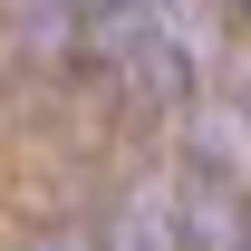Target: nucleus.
I'll return each mask as SVG.
<instances>
[{"label": "nucleus", "mask_w": 251, "mask_h": 251, "mask_svg": "<svg viewBox=\"0 0 251 251\" xmlns=\"http://www.w3.org/2000/svg\"><path fill=\"white\" fill-rule=\"evenodd\" d=\"M164 251H251V193L232 184V164L164 174Z\"/></svg>", "instance_id": "obj_1"}, {"label": "nucleus", "mask_w": 251, "mask_h": 251, "mask_svg": "<svg viewBox=\"0 0 251 251\" xmlns=\"http://www.w3.org/2000/svg\"><path fill=\"white\" fill-rule=\"evenodd\" d=\"M232 126H242V145H251V87H242V106H232Z\"/></svg>", "instance_id": "obj_2"}, {"label": "nucleus", "mask_w": 251, "mask_h": 251, "mask_svg": "<svg viewBox=\"0 0 251 251\" xmlns=\"http://www.w3.org/2000/svg\"><path fill=\"white\" fill-rule=\"evenodd\" d=\"M49 251H97V242H87V232H68V242H49Z\"/></svg>", "instance_id": "obj_3"}]
</instances>
